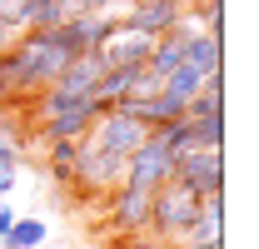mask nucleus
Returning <instances> with one entry per match:
<instances>
[{
  "label": "nucleus",
  "mask_w": 259,
  "mask_h": 249,
  "mask_svg": "<svg viewBox=\"0 0 259 249\" xmlns=\"http://www.w3.org/2000/svg\"><path fill=\"white\" fill-rule=\"evenodd\" d=\"M194 215H199V194H194L190 185H180V180H164V185L150 194V219H145V229L180 244V239L190 234Z\"/></svg>",
  "instance_id": "f257e3e1"
},
{
  "label": "nucleus",
  "mask_w": 259,
  "mask_h": 249,
  "mask_svg": "<svg viewBox=\"0 0 259 249\" xmlns=\"http://www.w3.org/2000/svg\"><path fill=\"white\" fill-rule=\"evenodd\" d=\"M164 180H175V155L164 150L160 135H145V140H140V145L125 155V185L150 189V194H155Z\"/></svg>",
  "instance_id": "f03ea898"
},
{
  "label": "nucleus",
  "mask_w": 259,
  "mask_h": 249,
  "mask_svg": "<svg viewBox=\"0 0 259 249\" xmlns=\"http://www.w3.org/2000/svg\"><path fill=\"white\" fill-rule=\"evenodd\" d=\"M175 180L190 185L199 199L204 194H225V150H204V145H190L175 155Z\"/></svg>",
  "instance_id": "7ed1b4c3"
},
{
  "label": "nucleus",
  "mask_w": 259,
  "mask_h": 249,
  "mask_svg": "<svg viewBox=\"0 0 259 249\" xmlns=\"http://www.w3.org/2000/svg\"><path fill=\"white\" fill-rule=\"evenodd\" d=\"M75 185L95 189V194H110V189L125 185V155H110L90 140H80V159H75Z\"/></svg>",
  "instance_id": "20e7f679"
},
{
  "label": "nucleus",
  "mask_w": 259,
  "mask_h": 249,
  "mask_svg": "<svg viewBox=\"0 0 259 249\" xmlns=\"http://www.w3.org/2000/svg\"><path fill=\"white\" fill-rule=\"evenodd\" d=\"M105 110L95 95H85V100H75V105H65L60 115H45V120H35V140H85L90 135V124H95V115Z\"/></svg>",
  "instance_id": "39448f33"
},
{
  "label": "nucleus",
  "mask_w": 259,
  "mask_h": 249,
  "mask_svg": "<svg viewBox=\"0 0 259 249\" xmlns=\"http://www.w3.org/2000/svg\"><path fill=\"white\" fill-rule=\"evenodd\" d=\"M90 145H100V150H110V155H130L140 140H145V124L130 120L125 110H115V105H105L95 115V124H90V135H85Z\"/></svg>",
  "instance_id": "423d86ee"
},
{
  "label": "nucleus",
  "mask_w": 259,
  "mask_h": 249,
  "mask_svg": "<svg viewBox=\"0 0 259 249\" xmlns=\"http://www.w3.org/2000/svg\"><path fill=\"white\" fill-rule=\"evenodd\" d=\"M180 20H185V5L180 0H130L120 10V25L140 30V35H169Z\"/></svg>",
  "instance_id": "0eeeda50"
},
{
  "label": "nucleus",
  "mask_w": 259,
  "mask_h": 249,
  "mask_svg": "<svg viewBox=\"0 0 259 249\" xmlns=\"http://www.w3.org/2000/svg\"><path fill=\"white\" fill-rule=\"evenodd\" d=\"M150 45H155V35H140V30H125V25H115V30L100 40V60L105 70H115V65H145L150 60Z\"/></svg>",
  "instance_id": "6e6552de"
},
{
  "label": "nucleus",
  "mask_w": 259,
  "mask_h": 249,
  "mask_svg": "<svg viewBox=\"0 0 259 249\" xmlns=\"http://www.w3.org/2000/svg\"><path fill=\"white\" fill-rule=\"evenodd\" d=\"M100 75H105V60L90 50V55H75V60H65V70L50 80V85H55L60 95H70V100H85V95H95Z\"/></svg>",
  "instance_id": "1a4fd4ad"
},
{
  "label": "nucleus",
  "mask_w": 259,
  "mask_h": 249,
  "mask_svg": "<svg viewBox=\"0 0 259 249\" xmlns=\"http://www.w3.org/2000/svg\"><path fill=\"white\" fill-rule=\"evenodd\" d=\"M115 199H110V215L120 224V234H135V229H145V219H150V189H135V185H120L110 189Z\"/></svg>",
  "instance_id": "9d476101"
},
{
  "label": "nucleus",
  "mask_w": 259,
  "mask_h": 249,
  "mask_svg": "<svg viewBox=\"0 0 259 249\" xmlns=\"http://www.w3.org/2000/svg\"><path fill=\"white\" fill-rule=\"evenodd\" d=\"M180 244H225V199L220 194H204L199 199V215H194L190 234Z\"/></svg>",
  "instance_id": "9b49d317"
},
{
  "label": "nucleus",
  "mask_w": 259,
  "mask_h": 249,
  "mask_svg": "<svg viewBox=\"0 0 259 249\" xmlns=\"http://www.w3.org/2000/svg\"><path fill=\"white\" fill-rule=\"evenodd\" d=\"M75 159H80V140H50L45 175H50L55 189H75Z\"/></svg>",
  "instance_id": "f8f14e48"
},
{
  "label": "nucleus",
  "mask_w": 259,
  "mask_h": 249,
  "mask_svg": "<svg viewBox=\"0 0 259 249\" xmlns=\"http://www.w3.org/2000/svg\"><path fill=\"white\" fill-rule=\"evenodd\" d=\"M199 85H204V70H194V65H185V60H180L175 70H169V75H164L160 95H164V100H175L180 110H190V100L199 95Z\"/></svg>",
  "instance_id": "ddd939ff"
},
{
  "label": "nucleus",
  "mask_w": 259,
  "mask_h": 249,
  "mask_svg": "<svg viewBox=\"0 0 259 249\" xmlns=\"http://www.w3.org/2000/svg\"><path fill=\"white\" fill-rule=\"evenodd\" d=\"M60 20H70L65 0H20V30H55Z\"/></svg>",
  "instance_id": "4468645a"
},
{
  "label": "nucleus",
  "mask_w": 259,
  "mask_h": 249,
  "mask_svg": "<svg viewBox=\"0 0 259 249\" xmlns=\"http://www.w3.org/2000/svg\"><path fill=\"white\" fill-rule=\"evenodd\" d=\"M45 239H50L45 219H20V215H15V224L0 234V249H40Z\"/></svg>",
  "instance_id": "2eb2a0df"
},
{
  "label": "nucleus",
  "mask_w": 259,
  "mask_h": 249,
  "mask_svg": "<svg viewBox=\"0 0 259 249\" xmlns=\"http://www.w3.org/2000/svg\"><path fill=\"white\" fill-rule=\"evenodd\" d=\"M135 70H140V65H115V70H105V75H100V85H95V100H100V105L125 100V95L135 90Z\"/></svg>",
  "instance_id": "dca6fc26"
},
{
  "label": "nucleus",
  "mask_w": 259,
  "mask_h": 249,
  "mask_svg": "<svg viewBox=\"0 0 259 249\" xmlns=\"http://www.w3.org/2000/svg\"><path fill=\"white\" fill-rule=\"evenodd\" d=\"M115 249H180V244L164 239V234H150V229H135V234H120Z\"/></svg>",
  "instance_id": "f3484780"
},
{
  "label": "nucleus",
  "mask_w": 259,
  "mask_h": 249,
  "mask_svg": "<svg viewBox=\"0 0 259 249\" xmlns=\"http://www.w3.org/2000/svg\"><path fill=\"white\" fill-rule=\"evenodd\" d=\"M0 170H20V145L10 135H0Z\"/></svg>",
  "instance_id": "a211bd4d"
},
{
  "label": "nucleus",
  "mask_w": 259,
  "mask_h": 249,
  "mask_svg": "<svg viewBox=\"0 0 259 249\" xmlns=\"http://www.w3.org/2000/svg\"><path fill=\"white\" fill-rule=\"evenodd\" d=\"M0 20L20 30V0H0Z\"/></svg>",
  "instance_id": "6ab92c4d"
},
{
  "label": "nucleus",
  "mask_w": 259,
  "mask_h": 249,
  "mask_svg": "<svg viewBox=\"0 0 259 249\" xmlns=\"http://www.w3.org/2000/svg\"><path fill=\"white\" fill-rule=\"evenodd\" d=\"M80 10H125V0H80Z\"/></svg>",
  "instance_id": "aec40b11"
},
{
  "label": "nucleus",
  "mask_w": 259,
  "mask_h": 249,
  "mask_svg": "<svg viewBox=\"0 0 259 249\" xmlns=\"http://www.w3.org/2000/svg\"><path fill=\"white\" fill-rule=\"evenodd\" d=\"M15 40H20V30H15V25H5V20H0V55H5V50H10V45H15Z\"/></svg>",
  "instance_id": "412c9836"
},
{
  "label": "nucleus",
  "mask_w": 259,
  "mask_h": 249,
  "mask_svg": "<svg viewBox=\"0 0 259 249\" xmlns=\"http://www.w3.org/2000/svg\"><path fill=\"white\" fill-rule=\"evenodd\" d=\"M10 95H15V90H10V65H5V55H0V105H5Z\"/></svg>",
  "instance_id": "4be33fe9"
},
{
  "label": "nucleus",
  "mask_w": 259,
  "mask_h": 249,
  "mask_svg": "<svg viewBox=\"0 0 259 249\" xmlns=\"http://www.w3.org/2000/svg\"><path fill=\"white\" fill-rule=\"evenodd\" d=\"M15 189V170H0V194H10Z\"/></svg>",
  "instance_id": "5701e85b"
},
{
  "label": "nucleus",
  "mask_w": 259,
  "mask_h": 249,
  "mask_svg": "<svg viewBox=\"0 0 259 249\" xmlns=\"http://www.w3.org/2000/svg\"><path fill=\"white\" fill-rule=\"evenodd\" d=\"M10 224H15V210H10V204H0V234H5Z\"/></svg>",
  "instance_id": "b1692460"
},
{
  "label": "nucleus",
  "mask_w": 259,
  "mask_h": 249,
  "mask_svg": "<svg viewBox=\"0 0 259 249\" xmlns=\"http://www.w3.org/2000/svg\"><path fill=\"white\" fill-rule=\"evenodd\" d=\"M180 249H225V244H180Z\"/></svg>",
  "instance_id": "393cba45"
},
{
  "label": "nucleus",
  "mask_w": 259,
  "mask_h": 249,
  "mask_svg": "<svg viewBox=\"0 0 259 249\" xmlns=\"http://www.w3.org/2000/svg\"><path fill=\"white\" fill-rule=\"evenodd\" d=\"M180 5H185V10H190V5H194V0H180Z\"/></svg>",
  "instance_id": "a878e982"
},
{
  "label": "nucleus",
  "mask_w": 259,
  "mask_h": 249,
  "mask_svg": "<svg viewBox=\"0 0 259 249\" xmlns=\"http://www.w3.org/2000/svg\"><path fill=\"white\" fill-rule=\"evenodd\" d=\"M125 5H130V0H125Z\"/></svg>",
  "instance_id": "bb28decb"
}]
</instances>
